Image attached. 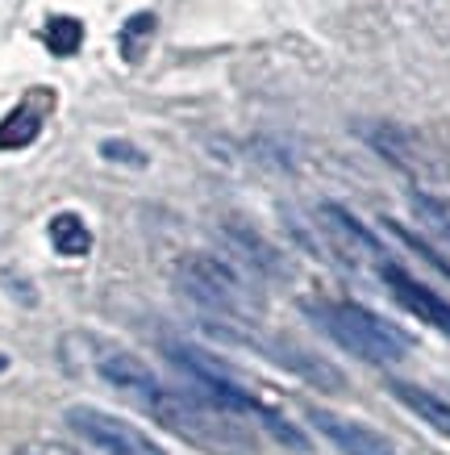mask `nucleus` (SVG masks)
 <instances>
[{
	"instance_id": "nucleus-13",
	"label": "nucleus",
	"mask_w": 450,
	"mask_h": 455,
	"mask_svg": "<svg viewBox=\"0 0 450 455\" xmlns=\"http://www.w3.org/2000/svg\"><path fill=\"white\" fill-rule=\"evenodd\" d=\"M363 139H367L383 159H392L396 167H405V172H417V167H422V155H417L413 139L405 130H396V125H363Z\"/></svg>"
},
{
	"instance_id": "nucleus-7",
	"label": "nucleus",
	"mask_w": 450,
	"mask_h": 455,
	"mask_svg": "<svg viewBox=\"0 0 450 455\" xmlns=\"http://www.w3.org/2000/svg\"><path fill=\"white\" fill-rule=\"evenodd\" d=\"M304 418H309V427H313L329 447H338L342 455H396L392 443L383 439L380 430L363 427L355 418H342V414H334V410H309Z\"/></svg>"
},
{
	"instance_id": "nucleus-10",
	"label": "nucleus",
	"mask_w": 450,
	"mask_h": 455,
	"mask_svg": "<svg viewBox=\"0 0 450 455\" xmlns=\"http://www.w3.org/2000/svg\"><path fill=\"white\" fill-rule=\"evenodd\" d=\"M267 355H272L275 363H284L288 372H296L304 385H313V388H326V393H342V385H346L334 363H326V359L309 355V351H300V347L267 343Z\"/></svg>"
},
{
	"instance_id": "nucleus-20",
	"label": "nucleus",
	"mask_w": 450,
	"mask_h": 455,
	"mask_svg": "<svg viewBox=\"0 0 450 455\" xmlns=\"http://www.w3.org/2000/svg\"><path fill=\"white\" fill-rule=\"evenodd\" d=\"M13 455H75V451L59 447V443H21Z\"/></svg>"
},
{
	"instance_id": "nucleus-21",
	"label": "nucleus",
	"mask_w": 450,
	"mask_h": 455,
	"mask_svg": "<svg viewBox=\"0 0 450 455\" xmlns=\"http://www.w3.org/2000/svg\"><path fill=\"white\" fill-rule=\"evenodd\" d=\"M0 368H4V359H0Z\"/></svg>"
},
{
	"instance_id": "nucleus-8",
	"label": "nucleus",
	"mask_w": 450,
	"mask_h": 455,
	"mask_svg": "<svg viewBox=\"0 0 450 455\" xmlns=\"http://www.w3.org/2000/svg\"><path fill=\"white\" fill-rule=\"evenodd\" d=\"M317 221L326 226L329 243H334V251H338L342 259H380L383 263V247L375 243V235L359 218H351L342 205L326 201V205L317 209Z\"/></svg>"
},
{
	"instance_id": "nucleus-12",
	"label": "nucleus",
	"mask_w": 450,
	"mask_h": 455,
	"mask_svg": "<svg viewBox=\"0 0 450 455\" xmlns=\"http://www.w3.org/2000/svg\"><path fill=\"white\" fill-rule=\"evenodd\" d=\"M42 100V97H38ZM38 100H21L4 122H0V151H21L42 134V117H46V105Z\"/></svg>"
},
{
	"instance_id": "nucleus-18",
	"label": "nucleus",
	"mask_w": 450,
	"mask_h": 455,
	"mask_svg": "<svg viewBox=\"0 0 450 455\" xmlns=\"http://www.w3.org/2000/svg\"><path fill=\"white\" fill-rule=\"evenodd\" d=\"M413 213L422 218V226L430 230V235H438L450 247V213H446V205H442V201H434V196H425V193H417V188H413Z\"/></svg>"
},
{
	"instance_id": "nucleus-2",
	"label": "nucleus",
	"mask_w": 450,
	"mask_h": 455,
	"mask_svg": "<svg viewBox=\"0 0 450 455\" xmlns=\"http://www.w3.org/2000/svg\"><path fill=\"white\" fill-rule=\"evenodd\" d=\"M304 314L313 317V326L326 334L329 343H338L342 351H351L355 359H367V363H400L409 355V334L383 322L380 314H371L355 301H313L304 305Z\"/></svg>"
},
{
	"instance_id": "nucleus-3",
	"label": "nucleus",
	"mask_w": 450,
	"mask_h": 455,
	"mask_svg": "<svg viewBox=\"0 0 450 455\" xmlns=\"http://www.w3.org/2000/svg\"><path fill=\"white\" fill-rule=\"evenodd\" d=\"M179 292L196 301L205 314L225 317L230 326H246L259 317V292L246 284V276L233 263L217 255H188L179 263Z\"/></svg>"
},
{
	"instance_id": "nucleus-17",
	"label": "nucleus",
	"mask_w": 450,
	"mask_h": 455,
	"mask_svg": "<svg viewBox=\"0 0 450 455\" xmlns=\"http://www.w3.org/2000/svg\"><path fill=\"white\" fill-rule=\"evenodd\" d=\"M154 13H134L130 21L122 26V55L130 59V63H138L142 59V51H146V42H150V34H154Z\"/></svg>"
},
{
	"instance_id": "nucleus-16",
	"label": "nucleus",
	"mask_w": 450,
	"mask_h": 455,
	"mask_svg": "<svg viewBox=\"0 0 450 455\" xmlns=\"http://www.w3.org/2000/svg\"><path fill=\"white\" fill-rule=\"evenodd\" d=\"M42 38H46V46H51V55H75L83 42V26L75 21V17H51L46 21V29H42Z\"/></svg>"
},
{
	"instance_id": "nucleus-1",
	"label": "nucleus",
	"mask_w": 450,
	"mask_h": 455,
	"mask_svg": "<svg viewBox=\"0 0 450 455\" xmlns=\"http://www.w3.org/2000/svg\"><path fill=\"white\" fill-rule=\"evenodd\" d=\"M138 410H146L163 430H171L176 439L192 443L209 455H242L255 447V439L238 427V414L217 405L213 397H205L201 388L188 393V388H167L154 385L146 388L142 397L134 401Z\"/></svg>"
},
{
	"instance_id": "nucleus-9",
	"label": "nucleus",
	"mask_w": 450,
	"mask_h": 455,
	"mask_svg": "<svg viewBox=\"0 0 450 455\" xmlns=\"http://www.w3.org/2000/svg\"><path fill=\"white\" fill-rule=\"evenodd\" d=\"M88 363H92V372L100 376L105 385L117 388V393H125L130 401H138L146 388L159 385V380H154V372H150L142 359L130 355V351H117V347H100L96 355H88Z\"/></svg>"
},
{
	"instance_id": "nucleus-14",
	"label": "nucleus",
	"mask_w": 450,
	"mask_h": 455,
	"mask_svg": "<svg viewBox=\"0 0 450 455\" xmlns=\"http://www.w3.org/2000/svg\"><path fill=\"white\" fill-rule=\"evenodd\" d=\"M221 235H225V243H230L233 255H238L246 267H255V272H263V276H280L284 263H280V255H275L263 238H255L250 230H242V226H225Z\"/></svg>"
},
{
	"instance_id": "nucleus-6",
	"label": "nucleus",
	"mask_w": 450,
	"mask_h": 455,
	"mask_svg": "<svg viewBox=\"0 0 450 455\" xmlns=\"http://www.w3.org/2000/svg\"><path fill=\"white\" fill-rule=\"evenodd\" d=\"M380 276H383L388 292L396 297V305H400L405 314H413L417 322L434 326L438 334H446L450 339V301L446 297H438L430 284H422L417 276H409L400 263H380Z\"/></svg>"
},
{
	"instance_id": "nucleus-15",
	"label": "nucleus",
	"mask_w": 450,
	"mask_h": 455,
	"mask_svg": "<svg viewBox=\"0 0 450 455\" xmlns=\"http://www.w3.org/2000/svg\"><path fill=\"white\" fill-rule=\"evenodd\" d=\"M51 243H55L59 255L80 259V255L92 251V230L83 226L80 213H55V218H51Z\"/></svg>"
},
{
	"instance_id": "nucleus-5",
	"label": "nucleus",
	"mask_w": 450,
	"mask_h": 455,
	"mask_svg": "<svg viewBox=\"0 0 450 455\" xmlns=\"http://www.w3.org/2000/svg\"><path fill=\"white\" fill-rule=\"evenodd\" d=\"M167 359L176 363L179 372L192 376V385L201 388L205 397H213L217 405H225V410H233V414H263V405L255 393H246V385L238 380V376L221 363V359H213L209 351H201V347H188V343H167Z\"/></svg>"
},
{
	"instance_id": "nucleus-19",
	"label": "nucleus",
	"mask_w": 450,
	"mask_h": 455,
	"mask_svg": "<svg viewBox=\"0 0 450 455\" xmlns=\"http://www.w3.org/2000/svg\"><path fill=\"white\" fill-rule=\"evenodd\" d=\"M100 155H105V159H117V164L146 167V155L138 151V147H130V142H117V139H109V142H105V147H100Z\"/></svg>"
},
{
	"instance_id": "nucleus-4",
	"label": "nucleus",
	"mask_w": 450,
	"mask_h": 455,
	"mask_svg": "<svg viewBox=\"0 0 450 455\" xmlns=\"http://www.w3.org/2000/svg\"><path fill=\"white\" fill-rule=\"evenodd\" d=\"M63 422L96 455H163L146 430H138L134 422H125L109 410H96V405H71Z\"/></svg>"
},
{
	"instance_id": "nucleus-11",
	"label": "nucleus",
	"mask_w": 450,
	"mask_h": 455,
	"mask_svg": "<svg viewBox=\"0 0 450 455\" xmlns=\"http://www.w3.org/2000/svg\"><path fill=\"white\" fill-rule=\"evenodd\" d=\"M388 393H392L413 418H422L430 430H438V435L450 439V401L446 397H438V393L413 385V380H388Z\"/></svg>"
}]
</instances>
